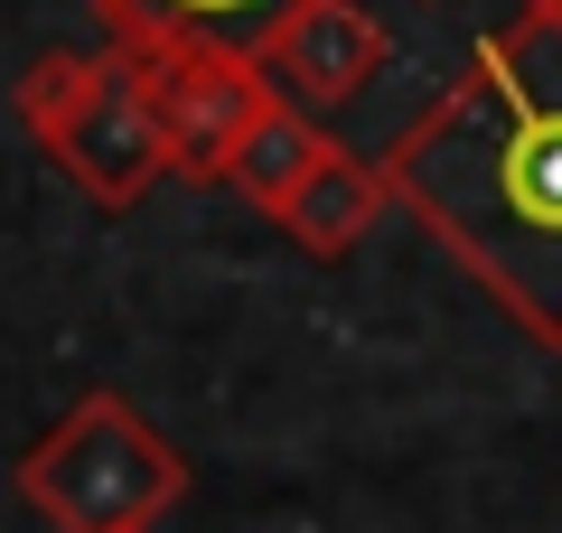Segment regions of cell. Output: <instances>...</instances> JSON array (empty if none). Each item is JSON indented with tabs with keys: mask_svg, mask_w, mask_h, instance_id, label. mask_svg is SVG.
Masks as SVG:
<instances>
[{
	"mask_svg": "<svg viewBox=\"0 0 562 533\" xmlns=\"http://www.w3.org/2000/svg\"><path fill=\"white\" fill-rule=\"evenodd\" d=\"M375 178L535 347H562V29H487Z\"/></svg>",
	"mask_w": 562,
	"mask_h": 533,
	"instance_id": "obj_1",
	"label": "cell"
},
{
	"mask_svg": "<svg viewBox=\"0 0 562 533\" xmlns=\"http://www.w3.org/2000/svg\"><path fill=\"white\" fill-rule=\"evenodd\" d=\"M20 506L47 533H150L188 496V458L132 394H76L57 431H38L10 468Z\"/></svg>",
	"mask_w": 562,
	"mask_h": 533,
	"instance_id": "obj_2",
	"label": "cell"
},
{
	"mask_svg": "<svg viewBox=\"0 0 562 533\" xmlns=\"http://www.w3.org/2000/svg\"><path fill=\"white\" fill-rule=\"evenodd\" d=\"M10 113H20V132L38 140L94 206H113V216L140 206L169 178V140H160L150 94H140V66L113 57V47H94V57H85V47H47V57H29Z\"/></svg>",
	"mask_w": 562,
	"mask_h": 533,
	"instance_id": "obj_3",
	"label": "cell"
},
{
	"mask_svg": "<svg viewBox=\"0 0 562 533\" xmlns=\"http://www.w3.org/2000/svg\"><path fill=\"white\" fill-rule=\"evenodd\" d=\"M132 66H140L150 113H160L169 178H198V188H216L225 159L281 113V94L262 84V66L235 57V47H150V57H132Z\"/></svg>",
	"mask_w": 562,
	"mask_h": 533,
	"instance_id": "obj_4",
	"label": "cell"
},
{
	"mask_svg": "<svg viewBox=\"0 0 562 533\" xmlns=\"http://www.w3.org/2000/svg\"><path fill=\"white\" fill-rule=\"evenodd\" d=\"M384 57H394V38H384V20L366 0H301V10L254 47L262 84H272L291 113H338V103H357L366 84L384 76Z\"/></svg>",
	"mask_w": 562,
	"mask_h": 533,
	"instance_id": "obj_5",
	"label": "cell"
},
{
	"mask_svg": "<svg viewBox=\"0 0 562 533\" xmlns=\"http://www.w3.org/2000/svg\"><path fill=\"white\" fill-rule=\"evenodd\" d=\"M291 10L301 0H94L113 57H150V47H235V57H254Z\"/></svg>",
	"mask_w": 562,
	"mask_h": 533,
	"instance_id": "obj_6",
	"label": "cell"
},
{
	"mask_svg": "<svg viewBox=\"0 0 562 533\" xmlns=\"http://www.w3.org/2000/svg\"><path fill=\"white\" fill-rule=\"evenodd\" d=\"M384 206H394V197H384V178H375V159H357V150H347V140H338V150H328L319 159V169H310V188H301V197H291V206H281V235H291V243H301V253H357V243L366 235H375V216H384Z\"/></svg>",
	"mask_w": 562,
	"mask_h": 533,
	"instance_id": "obj_7",
	"label": "cell"
},
{
	"mask_svg": "<svg viewBox=\"0 0 562 533\" xmlns=\"http://www.w3.org/2000/svg\"><path fill=\"white\" fill-rule=\"evenodd\" d=\"M328 150H338V132H319L310 113H291V103H281V113L262 122V132L244 140L235 159H225V178H216V188H235L244 206H262V216H281V206H291V197L310 188V169H319Z\"/></svg>",
	"mask_w": 562,
	"mask_h": 533,
	"instance_id": "obj_8",
	"label": "cell"
},
{
	"mask_svg": "<svg viewBox=\"0 0 562 533\" xmlns=\"http://www.w3.org/2000/svg\"><path fill=\"white\" fill-rule=\"evenodd\" d=\"M516 20H543V29H562V0H525Z\"/></svg>",
	"mask_w": 562,
	"mask_h": 533,
	"instance_id": "obj_9",
	"label": "cell"
}]
</instances>
